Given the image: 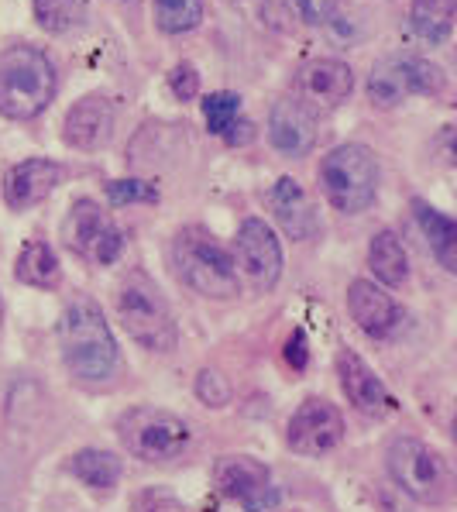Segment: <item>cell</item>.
I'll return each instance as SVG.
<instances>
[{
  "mask_svg": "<svg viewBox=\"0 0 457 512\" xmlns=\"http://www.w3.org/2000/svg\"><path fill=\"white\" fill-rule=\"evenodd\" d=\"M444 90V69L420 55H392L368 73V100L372 107L392 110L406 97H437Z\"/></svg>",
  "mask_w": 457,
  "mask_h": 512,
  "instance_id": "obj_8",
  "label": "cell"
},
{
  "mask_svg": "<svg viewBox=\"0 0 457 512\" xmlns=\"http://www.w3.org/2000/svg\"><path fill=\"white\" fill-rule=\"evenodd\" d=\"M155 11V25H159L165 35H183V31H193L207 14V0H152Z\"/></svg>",
  "mask_w": 457,
  "mask_h": 512,
  "instance_id": "obj_25",
  "label": "cell"
},
{
  "mask_svg": "<svg viewBox=\"0 0 457 512\" xmlns=\"http://www.w3.org/2000/svg\"><path fill=\"white\" fill-rule=\"evenodd\" d=\"M62 183V165L52 159H25L18 162L4 179V200L11 210H31L52 196V189Z\"/></svg>",
  "mask_w": 457,
  "mask_h": 512,
  "instance_id": "obj_16",
  "label": "cell"
},
{
  "mask_svg": "<svg viewBox=\"0 0 457 512\" xmlns=\"http://www.w3.org/2000/svg\"><path fill=\"white\" fill-rule=\"evenodd\" d=\"M289 447L299 454H327L334 451L344 440V416L337 413V406H330L327 399H303L299 409L289 416V430H286Z\"/></svg>",
  "mask_w": 457,
  "mask_h": 512,
  "instance_id": "obj_12",
  "label": "cell"
},
{
  "mask_svg": "<svg viewBox=\"0 0 457 512\" xmlns=\"http://www.w3.org/2000/svg\"><path fill=\"white\" fill-rule=\"evenodd\" d=\"M69 471H73L86 488L110 492V488L121 482V458H114L110 451H93V447H86V451L73 454Z\"/></svg>",
  "mask_w": 457,
  "mask_h": 512,
  "instance_id": "obj_23",
  "label": "cell"
},
{
  "mask_svg": "<svg viewBox=\"0 0 457 512\" xmlns=\"http://www.w3.org/2000/svg\"><path fill=\"white\" fill-rule=\"evenodd\" d=\"M114 124H117V110L110 104V97H104V93H86L83 100H76L69 107L66 124H62V138L76 152H97L114 135Z\"/></svg>",
  "mask_w": 457,
  "mask_h": 512,
  "instance_id": "obj_13",
  "label": "cell"
},
{
  "mask_svg": "<svg viewBox=\"0 0 457 512\" xmlns=\"http://www.w3.org/2000/svg\"><path fill=\"white\" fill-rule=\"evenodd\" d=\"M286 361L293 365V372H306V365H310V348H306V334H303V330H293V334H289Z\"/></svg>",
  "mask_w": 457,
  "mask_h": 512,
  "instance_id": "obj_34",
  "label": "cell"
},
{
  "mask_svg": "<svg viewBox=\"0 0 457 512\" xmlns=\"http://www.w3.org/2000/svg\"><path fill=\"white\" fill-rule=\"evenodd\" d=\"M320 189L341 214H361L375 203L378 162L365 145H337L320 162Z\"/></svg>",
  "mask_w": 457,
  "mask_h": 512,
  "instance_id": "obj_5",
  "label": "cell"
},
{
  "mask_svg": "<svg viewBox=\"0 0 457 512\" xmlns=\"http://www.w3.org/2000/svg\"><path fill=\"white\" fill-rule=\"evenodd\" d=\"M66 244L73 255H80L90 265H114L124 251L121 227L110 220L93 200H76L66 217Z\"/></svg>",
  "mask_w": 457,
  "mask_h": 512,
  "instance_id": "obj_9",
  "label": "cell"
},
{
  "mask_svg": "<svg viewBox=\"0 0 457 512\" xmlns=\"http://www.w3.org/2000/svg\"><path fill=\"white\" fill-rule=\"evenodd\" d=\"M169 90H172V97L183 100V104L200 93V73H196L193 62H179V66L172 69V73H169Z\"/></svg>",
  "mask_w": 457,
  "mask_h": 512,
  "instance_id": "obj_31",
  "label": "cell"
},
{
  "mask_svg": "<svg viewBox=\"0 0 457 512\" xmlns=\"http://www.w3.org/2000/svg\"><path fill=\"white\" fill-rule=\"evenodd\" d=\"M14 279L35 289H55L62 282V265L49 244L31 238L25 241V248H21L18 262H14Z\"/></svg>",
  "mask_w": 457,
  "mask_h": 512,
  "instance_id": "obj_21",
  "label": "cell"
},
{
  "mask_svg": "<svg viewBox=\"0 0 457 512\" xmlns=\"http://www.w3.org/2000/svg\"><path fill=\"white\" fill-rule=\"evenodd\" d=\"M107 196L114 207H124V203H159V189L152 183H141V179H110Z\"/></svg>",
  "mask_w": 457,
  "mask_h": 512,
  "instance_id": "obj_28",
  "label": "cell"
},
{
  "mask_svg": "<svg viewBox=\"0 0 457 512\" xmlns=\"http://www.w3.org/2000/svg\"><path fill=\"white\" fill-rule=\"evenodd\" d=\"M337 375H341V389H344V396L351 399L354 409H361V413H368V416H382L396 409L392 392L385 389L382 378L361 361V354H354L348 348L337 354Z\"/></svg>",
  "mask_w": 457,
  "mask_h": 512,
  "instance_id": "obj_15",
  "label": "cell"
},
{
  "mask_svg": "<svg viewBox=\"0 0 457 512\" xmlns=\"http://www.w3.org/2000/svg\"><path fill=\"white\" fill-rule=\"evenodd\" d=\"M196 396L207 406L220 409L231 403V382H227V375H220L217 368H203V372L196 375Z\"/></svg>",
  "mask_w": 457,
  "mask_h": 512,
  "instance_id": "obj_29",
  "label": "cell"
},
{
  "mask_svg": "<svg viewBox=\"0 0 457 512\" xmlns=\"http://www.w3.org/2000/svg\"><path fill=\"white\" fill-rule=\"evenodd\" d=\"M117 437L141 461H172L189 447V427L183 416L159 406H135L117 420Z\"/></svg>",
  "mask_w": 457,
  "mask_h": 512,
  "instance_id": "obj_7",
  "label": "cell"
},
{
  "mask_svg": "<svg viewBox=\"0 0 457 512\" xmlns=\"http://www.w3.org/2000/svg\"><path fill=\"white\" fill-rule=\"evenodd\" d=\"M348 310L354 317V324L365 330L368 337H389L399 327L403 313H399L396 299L385 293L382 286L368 279H354L348 289Z\"/></svg>",
  "mask_w": 457,
  "mask_h": 512,
  "instance_id": "obj_18",
  "label": "cell"
},
{
  "mask_svg": "<svg viewBox=\"0 0 457 512\" xmlns=\"http://www.w3.org/2000/svg\"><path fill=\"white\" fill-rule=\"evenodd\" d=\"M241 114V97L231 90H220V93H210L203 100V121H207L210 135H224Z\"/></svg>",
  "mask_w": 457,
  "mask_h": 512,
  "instance_id": "obj_27",
  "label": "cell"
},
{
  "mask_svg": "<svg viewBox=\"0 0 457 512\" xmlns=\"http://www.w3.org/2000/svg\"><path fill=\"white\" fill-rule=\"evenodd\" d=\"M262 21L275 31H293V7H289V0H265L262 7Z\"/></svg>",
  "mask_w": 457,
  "mask_h": 512,
  "instance_id": "obj_33",
  "label": "cell"
},
{
  "mask_svg": "<svg viewBox=\"0 0 457 512\" xmlns=\"http://www.w3.org/2000/svg\"><path fill=\"white\" fill-rule=\"evenodd\" d=\"M220 138H224L227 145H248V141L255 138V124H251V121H244V117H238V121H234L231 128H227Z\"/></svg>",
  "mask_w": 457,
  "mask_h": 512,
  "instance_id": "obj_35",
  "label": "cell"
},
{
  "mask_svg": "<svg viewBox=\"0 0 457 512\" xmlns=\"http://www.w3.org/2000/svg\"><path fill=\"white\" fill-rule=\"evenodd\" d=\"M214 482L220 495L234 499L248 512H269L279 502V492L272 488V471L258 458L248 454H227L214 464Z\"/></svg>",
  "mask_w": 457,
  "mask_h": 512,
  "instance_id": "obj_11",
  "label": "cell"
},
{
  "mask_svg": "<svg viewBox=\"0 0 457 512\" xmlns=\"http://www.w3.org/2000/svg\"><path fill=\"white\" fill-rule=\"evenodd\" d=\"M413 214L420 231L427 234L430 251L437 255V262L447 272H457V224L447 214H440L437 207H430L427 200H413Z\"/></svg>",
  "mask_w": 457,
  "mask_h": 512,
  "instance_id": "obj_20",
  "label": "cell"
},
{
  "mask_svg": "<svg viewBox=\"0 0 457 512\" xmlns=\"http://www.w3.org/2000/svg\"><path fill=\"white\" fill-rule=\"evenodd\" d=\"M368 269L375 272V279L382 286H403L406 282L409 275L406 248L392 231H378L372 244H368Z\"/></svg>",
  "mask_w": 457,
  "mask_h": 512,
  "instance_id": "obj_22",
  "label": "cell"
},
{
  "mask_svg": "<svg viewBox=\"0 0 457 512\" xmlns=\"http://www.w3.org/2000/svg\"><path fill=\"white\" fill-rule=\"evenodd\" d=\"M269 207L275 220L282 224V231L293 241H310L320 234L317 207H313L310 193H306L293 176H282L279 183L269 189Z\"/></svg>",
  "mask_w": 457,
  "mask_h": 512,
  "instance_id": "obj_17",
  "label": "cell"
},
{
  "mask_svg": "<svg viewBox=\"0 0 457 512\" xmlns=\"http://www.w3.org/2000/svg\"><path fill=\"white\" fill-rule=\"evenodd\" d=\"M354 73L341 59H317L299 73V93L320 110H334L351 97Z\"/></svg>",
  "mask_w": 457,
  "mask_h": 512,
  "instance_id": "obj_19",
  "label": "cell"
},
{
  "mask_svg": "<svg viewBox=\"0 0 457 512\" xmlns=\"http://www.w3.org/2000/svg\"><path fill=\"white\" fill-rule=\"evenodd\" d=\"M114 310H117L121 327L128 330V337L138 341L141 348L162 351V354L176 348L179 330H176V320H172L169 303H165L159 286L141 269H131L117 282Z\"/></svg>",
  "mask_w": 457,
  "mask_h": 512,
  "instance_id": "obj_4",
  "label": "cell"
},
{
  "mask_svg": "<svg viewBox=\"0 0 457 512\" xmlns=\"http://www.w3.org/2000/svg\"><path fill=\"white\" fill-rule=\"evenodd\" d=\"M59 76L52 59L35 45H11L0 52V117L35 121L55 100Z\"/></svg>",
  "mask_w": 457,
  "mask_h": 512,
  "instance_id": "obj_2",
  "label": "cell"
},
{
  "mask_svg": "<svg viewBox=\"0 0 457 512\" xmlns=\"http://www.w3.org/2000/svg\"><path fill=\"white\" fill-rule=\"evenodd\" d=\"M234 269H241L244 282L255 293H269L282 275V244L265 220L248 217L238 227L234 241Z\"/></svg>",
  "mask_w": 457,
  "mask_h": 512,
  "instance_id": "obj_10",
  "label": "cell"
},
{
  "mask_svg": "<svg viewBox=\"0 0 457 512\" xmlns=\"http://www.w3.org/2000/svg\"><path fill=\"white\" fill-rule=\"evenodd\" d=\"M454 28V0H413V31L427 45H444Z\"/></svg>",
  "mask_w": 457,
  "mask_h": 512,
  "instance_id": "obj_24",
  "label": "cell"
},
{
  "mask_svg": "<svg viewBox=\"0 0 457 512\" xmlns=\"http://www.w3.org/2000/svg\"><path fill=\"white\" fill-rule=\"evenodd\" d=\"M289 7H293V14L306 21V25L313 28H327L330 21L337 18V11H341V0H289Z\"/></svg>",
  "mask_w": 457,
  "mask_h": 512,
  "instance_id": "obj_30",
  "label": "cell"
},
{
  "mask_svg": "<svg viewBox=\"0 0 457 512\" xmlns=\"http://www.w3.org/2000/svg\"><path fill=\"white\" fill-rule=\"evenodd\" d=\"M35 7V21L49 35H66V31L80 28L86 21L83 0H31Z\"/></svg>",
  "mask_w": 457,
  "mask_h": 512,
  "instance_id": "obj_26",
  "label": "cell"
},
{
  "mask_svg": "<svg viewBox=\"0 0 457 512\" xmlns=\"http://www.w3.org/2000/svg\"><path fill=\"white\" fill-rule=\"evenodd\" d=\"M131 512H186L183 502L172 499L169 492H141L135 499V506H131Z\"/></svg>",
  "mask_w": 457,
  "mask_h": 512,
  "instance_id": "obj_32",
  "label": "cell"
},
{
  "mask_svg": "<svg viewBox=\"0 0 457 512\" xmlns=\"http://www.w3.org/2000/svg\"><path fill=\"white\" fill-rule=\"evenodd\" d=\"M59 348H62V361H66L69 375L83 385L110 382V375L117 372V341H114V334H110L100 306L86 296H76L73 303L62 310Z\"/></svg>",
  "mask_w": 457,
  "mask_h": 512,
  "instance_id": "obj_1",
  "label": "cell"
},
{
  "mask_svg": "<svg viewBox=\"0 0 457 512\" xmlns=\"http://www.w3.org/2000/svg\"><path fill=\"white\" fill-rule=\"evenodd\" d=\"M392 482L423 506H440L451 495V468L416 437H396L385 451Z\"/></svg>",
  "mask_w": 457,
  "mask_h": 512,
  "instance_id": "obj_6",
  "label": "cell"
},
{
  "mask_svg": "<svg viewBox=\"0 0 457 512\" xmlns=\"http://www.w3.org/2000/svg\"><path fill=\"white\" fill-rule=\"evenodd\" d=\"M269 141L275 152L289 159H303L317 148V121L303 100H275L269 110Z\"/></svg>",
  "mask_w": 457,
  "mask_h": 512,
  "instance_id": "obj_14",
  "label": "cell"
},
{
  "mask_svg": "<svg viewBox=\"0 0 457 512\" xmlns=\"http://www.w3.org/2000/svg\"><path fill=\"white\" fill-rule=\"evenodd\" d=\"M172 265H176L179 282H186L193 293L207 299L238 296V269H234L231 251L207 227H183L172 238Z\"/></svg>",
  "mask_w": 457,
  "mask_h": 512,
  "instance_id": "obj_3",
  "label": "cell"
}]
</instances>
